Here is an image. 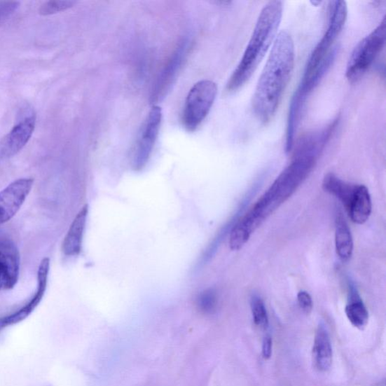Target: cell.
<instances>
[{"label": "cell", "mask_w": 386, "mask_h": 386, "mask_svg": "<svg viewBox=\"0 0 386 386\" xmlns=\"http://www.w3.org/2000/svg\"><path fill=\"white\" fill-rule=\"evenodd\" d=\"M319 158L294 153L291 163L257 201L249 212L237 221L230 232V246L233 251L242 249L251 235L298 189L311 174Z\"/></svg>", "instance_id": "obj_1"}, {"label": "cell", "mask_w": 386, "mask_h": 386, "mask_svg": "<svg viewBox=\"0 0 386 386\" xmlns=\"http://www.w3.org/2000/svg\"><path fill=\"white\" fill-rule=\"evenodd\" d=\"M294 63L293 39L288 32L282 31L275 39L252 97L253 111L262 123H269L278 110L290 81Z\"/></svg>", "instance_id": "obj_2"}, {"label": "cell", "mask_w": 386, "mask_h": 386, "mask_svg": "<svg viewBox=\"0 0 386 386\" xmlns=\"http://www.w3.org/2000/svg\"><path fill=\"white\" fill-rule=\"evenodd\" d=\"M282 15L281 1H270L263 7L241 61L226 84L227 91L239 90L249 81L278 35Z\"/></svg>", "instance_id": "obj_3"}, {"label": "cell", "mask_w": 386, "mask_h": 386, "mask_svg": "<svg viewBox=\"0 0 386 386\" xmlns=\"http://www.w3.org/2000/svg\"><path fill=\"white\" fill-rule=\"evenodd\" d=\"M386 38V18L353 49L346 67L345 76L351 83L360 81L382 51Z\"/></svg>", "instance_id": "obj_4"}, {"label": "cell", "mask_w": 386, "mask_h": 386, "mask_svg": "<svg viewBox=\"0 0 386 386\" xmlns=\"http://www.w3.org/2000/svg\"><path fill=\"white\" fill-rule=\"evenodd\" d=\"M348 8L345 1L331 2L329 22L321 41L313 49L306 64L303 78L314 74L336 48L333 43L338 38L347 20Z\"/></svg>", "instance_id": "obj_5"}, {"label": "cell", "mask_w": 386, "mask_h": 386, "mask_svg": "<svg viewBox=\"0 0 386 386\" xmlns=\"http://www.w3.org/2000/svg\"><path fill=\"white\" fill-rule=\"evenodd\" d=\"M217 95L216 83L210 81L197 83L188 94L182 121L187 131L194 132L209 115Z\"/></svg>", "instance_id": "obj_6"}, {"label": "cell", "mask_w": 386, "mask_h": 386, "mask_svg": "<svg viewBox=\"0 0 386 386\" xmlns=\"http://www.w3.org/2000/svg\"><path fill=\"white\" fill-rule=\"evenodd\" d=\"M163 120L162 109L153 106L138 134L132 155V165L135 171H141L149 162L160 132Z\"/></svg>", "instance_id": "obj_7"}, {"label": "cell", "mask_w": 386, "mask_h": 386, "mask_svg": "<svg viewBox=\"0 0 386 386\" xmlns=\"http://www.w3.org/2000/svg\"><path fill=\"white\" fill-rule=\"evenodd\" d=\"M34 180L21 178L0 191V225L13 219L32 192Z\"/></svg>", "instance_id": "obj_8"}, {"label": "cell", "mask_w": 386, "mask_h": 386, "mask_svg": "<svg viewBox=\"0 0 386 386\" xmlns=\"http://www.w3.org/2000/svg\"><path fill=\"white\" fill-rule=\"evenodd\" d=\"M20 254L10 240L0 239V292L12 290L19 279Z\"/></svg>", "instance_id": "obj_9"}, {"label": "cell", "mask_w": 386, "mask_h": 386, "mask_svg": "<svg viewBox=\"0 0 386 386\" xmlns=\"http://www.w3.org/2000/svg\"><path fill=\"white\" fill-rule=\"evenodd\" d=\"M35 125V116L26 117L0 142V162L13 157L23 149L32 137Z\"/></svg>", "instance_id": "obj_10"}, {"label": "cell", "mask_w": 386, "mask_h": 386, "mask_svg": "<svg viewBox=\"0 0 386 386\" xmlns=\"http://www.w3.org/2000/svg\"><path fill=\"white\" fill-rule=\"evenodd\" d=\"M49 271H50V259L48 257H45L39 266L37 290L32 300L18 311L4 317V319L0 320V326H6L21 322L35 310L44 298L47 289Z\"/></svg>", "instance_id": "obj_11"}, {"label": "cell", "mask_w": 386, "mask_h": 386, "mask_svg": "<svg viewBox=\"0 0 386 386\" xmlns=\"http://www.w3.org/2000/svg\"><path fill=\"white\" fill-rule=\"evenodd\" d=\"M87 205L76 216L64 237L62 250L66 256H75L81 254L87 222Z\"/></svg>", "instance_id": "obj_12"}, {"label": "cell", "mask_w": 386, "mask_h": 386, "mask_svg": "<svg viewBox=\"0 0 386 386\" xmlns=\"http://www.w3.org/2000/svg\"><path fill=\"white\" fill-rule=\"evenodd\" d=\"M313 362L319 371H328L333 361V350L330 335L324 324L317 329L312 350Z\"/></svg>", "instance_id": "obj_13"}, {"label": "cell", "mask_w": 386, "mask_h": 386, "mask_svg": "<svg viewBox=\"0 0 386 386\" xmlns=\"http://www.w3.org/2000/svg\"><path fill=\"white\" fill-rule=\"evenodd\" d=\"M335 247L336 254L343 262H347L351 259L354 249L352 235L340 211L336 214Z\"/></svg>", "instance_id": "obj_14"}, {"label": "cell", "mask_w": 386, "mask_h": 386, "mask_svg": "<svg viewBox=\"0 0 386 386\" xmlns=\"http://www.w3.org/2000/svg\"><path fill=\"white\" fill-rule=\"evenodd\" d=\"M346 211L354 223L361 225L368 221L372 212V201L367 187L358 185L353 199Z\"/></svg>", "instance_id": "obj_15"}, {"label": "cell", "mask_w": 386, "mask_h": 386, "mask_svg": "<svg viewBox=\"0 0 386 386\" xmlns=\"http://www.w3.org/2000/svg\"><path fill=\"white\" fill-rule=\"evenodd\" d=\"M349 299L345 306V315L351 324L360 330L367 326L369 320V313L364 304L357 289L352 282L349 281Z\"/></svg>", "instance_id": "obj_16"}, {"label": "cell", "mask_w": 386, "mask_h": 386, "mask_svg": "<svg viewBox=\"0 0 386 386\" xmlns=\"http://www.w3.org/2000/svg\"><path fill=\"white\" fill-rule=\"evenodd\" d=\"M357 186L343 181L333 173L326 174L322 182L324 191L338 199L345 210L348 209Z\"/></svg>", "instance_id": "obj_17"}, {"label": "cell", "mask_w": 386, "mask_h": 386, "mask_svg": "<svg viewBox=\"0 0 386 386\" xmlns=\"http://www.w3.org/2000/svg\"><path fill=\"white\" fill-rule=\"evenodd\" d=\"M196 308L204 315H212L215 312L219 304V296L213 289H206L197 296Z\"/></svg>", "instance_id": "obj_18"}, {"label": "cell", "mask_w": 386, "mask_h": 386, "mask_svg": "<svg viewBox=\"0 0 386 386\" xmlns=\"http://www.w3.org/2000/svg\"><path fill=\"white\" fill-rule=\"evenodd\" d=\"M251 309L254 324L261 329L269 326V316L263 301L260 296L254 294L251 298Z\"/></svg>", "instance_id": "obj_19"}, {"label": "cell", "mask_w": 386, "mask_h": 386, "mask_svg": "<svg viewBox=\"0 0 386 386\" xmlns=\"http://www.w3.org/2000/svg\"><path fill=\"white\" fill-rule=\"evenodd\" d=\"M76 2L71 0H57V1H48L43 4L39 9V13L42 15H51L65 11L72 8Z\"/></svg>", "instance_id": "obj_20"}, {"label": "cell", "mask_w": 386, "mask_h": 386, "mask_svg": "<svg viewBox=\"0 0 386 386\" xmlns=\"http://www.w3.org/2000/svg\"><path fill=\"white\" fill-rule=\"evenodd\" d=\"M298 301L302 311L306 315L311 313L313 302L310 294L305 291H301L298 294Z\"/></svg>", "instance_id": "obj_21"}, {"label": "cell", "mask_w": 386, "mask_h": 386, "mask_svg": "<svg viewBox=\"0 0 386 386\" xmlns=\"http://www.w3.org/2000/svg\"><path fill=\"white\" fill-rule=\"evenodd\" d=\"M18 2H0V24L11 16L18 9Z\"/></svg>", "instance_id": "obj_22"}, {"label": "cell", "mask_w": 386, "mask_h": 386, "mask_svg": "<svg viewBox=\"0 0 386 386\" xmlns=\"http://www.w3.org/2000/svg\"><path fill=\"white\" fill-rule=\"evenodd\" d=\"M273 352V340L271 336H266L263 343V356L264 359L268 360L271 358Z\"/></svg>", "instance_id": "obj_23"}, {"label": "cell", "mask_w": 386, "mask_h": 386, "mask_svg": "<svg viewBox=\"0 0 386 386\" xmlns=\"http://www.w3.org/2000/svg\"><path fill=\"white\" fill-rule=\"evenodd\" d=\"M312 4L313 5H316V4H320L321 2H315V1H314V2H312Z\"/></svg>", "instance_id": "obj_24"}]
</instances>
